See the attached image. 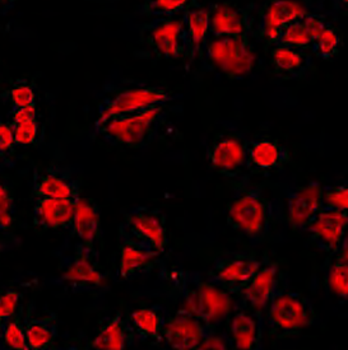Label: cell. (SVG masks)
Wrapping results in <instances>:
<instances>
[{
	"instance_id": "1",
	"label": "cell",
	"mask_w": 348,
	"mask_h": 350,
	"mask_svg": "<svg viewBox=\"0 0 348 350\" xmlns=\"http://www.w3.org/2000/svg\"><path fill=\"white\" fill-rule=\"evenodd\" d=\"M275 212V204L262 185L247 178L235 180L226 208V221L231 230L240 232L253 246H258L272 230Z\"/></svg>"
},
{
	"instance_id": "2",
	"label": "cell",
	"mask_w": 348,
	"mask_h": 350,
	"mask_svg": "<svg viewBox=\"0 0 348 350\" xmlns=\"http://www.w3.org/2000/svg\"><path fill=\"white\" fill-rule=\"evenodd\" d=\"M167 106H151L133 113L116 115L93 125L91 135L100 138L111 147L140 149L151 144L160 135L167 118Z\"/></svg>"
},
{
	"instance_id": "3",
	"label": "cell",
	"mask_w": 348,
	"mask_h": 350,
	"mask_svg": "<svg viewBox=\"0 0 348 350\" xmlns=\"http://www.w3.org/2000/svg\"><path fill=\"white\" fill-rule=\"evenodd\" d=\"M183 298L184 308L212 327L229 319L234 297L197 271H182L171 278Z\"/></svg>"
},
{
	"instance_id": "4",
	"label": "cell",
	"mask_w": 348,
	"mask_h": 350,
	"mask_svg": "<svg viewBox=\"0 0 348 350\" xmlns=\"http://www.w3.org/2000/svg\"><path fill=\"white\" fill-rule=\"evenodd\" d=\"M175 94L164 85L121 81L119 83L106 84L102 91L101 101L97 107V118L93 125L116 115L133 113L151 106L169 105L175 101Z\"/></svg>"
},
{
	"instance_id": "5",
	"label": "cell",
	"mask_w": 348,
	"mask_h": 350,
	"mask_svg": "<svg viewBox=\"0 0 348 350\" xmlns=\"http://www.w3.org/2000/svg\"><path fill=\"white\" fill-rule=\"evenodd\" d=\"M318 320V312L310 298L303 293L281 288L264 311L268 335L275 341L300 335Z\"/></svg>"
},
{
	"instance_id": "6",
	"label": "cell",
	"mask_w": 348,
	"mask_h": 350,
	"mask_svg": "<svg viewBox=\"0 0 348 350\" xmlns=\"http://www.w3.org/2000/svg\"><path fill=\"white\" fill-rule=\"evenodd\" d=\"M202 57L231 81L244 79L256 64L251 35L210 36Z\"/></svg>"
},
{
	"instance_id": "7",
	"label": "cell",
	"mask_w": 348,
	"mask_h": 350,
	"mask_svg": "<svg viewBox=\"0 0 348 350\" xmlns=\"http://www.w3.org/2000/svg\"><path fill=\"white\" fill-rule=\"evenodd\" d=\"M139 42L170 60L188 59V37L182 18H153L139 27Z\"/></svg>"
},
{
	"instance_id": "8",
	"label": "cell",
	"mask_w": 348,
	"mask_h": 350,
	"mask_svg": "<svg viewBox=\"0 0 348 350\" xmlns=\"http://www.w3.org/2000/svg\"><path fill=\"white\" fill-rule=\"evenodd\" d=\"M263 260L247 252H231L216 258L207 279L232 297H238L256 275Z\"/></svg>"
},
{
	"instance_id": "9",
	"label": "cell",
	"mask_w": 348,
	"mask_h": 350,
	"mask_svg": "<svg viewBox=\"0 0 348 350\" xmlns=\"http://www.w3.org/2000/svg\"><path fill=\"white\" fill-rule=\"evenodd\" d=\"M247 139L235 130H221L207 147L206 157L212 170L219 175L238 180L245 168Z\"/></svg>"
},
{
	"instance_id": "10",
	"label": "cell",
	"mask_w": 348,
	"mask_h": 350,
	"mask_svg": "<svg viewBox=\"0 0 348 350\" xmlns=\"http://www.w3.org/2000/svg\"><path fill=\"white\" fill-rule=\"evenodd\" d=\"M309 13L301 3L291 0H271L264 3L258 10L256 36L262 40L266 46H277L284 29L303 18Z\"/></svg>"
},
{
	"instance_id": "11",
	"label": "cell",
	"mask_w": 348,
	"mask_h": 350,
	"mask_svg": "<svg viewBox=\"0 0 348 350\" xmlns=\"http://www.w3.org/2000/svg\"><path fill=\"white\" fill-rule=\"evenodd\" d=\"M120 227L134 240L143 242L160 255L167 249V227L164 213L151 206H134L124 214Z\"/></svg>"
},
{
	"instance_id": "12",
	"label": "cell",
	"mask_w": 348,
	"mask_h": 350,
	"mask_svg": "<svg viewBox=\"0 0 348 350\" xmlns=\"http://www.w3.org/2000/svg\"><path fill=\"white\" fill-rule=\"evenodd\" d=\"M227 321L229 350L263 349L266 329L264 312L235 304Z\"/></svg>"
},
{
	"instance_id": "13",
	"label": "cell",
	"mask_w": 348,
	"mask_h": 350,
	"mask_svg": "<svg viewBox=\"0 0 348 350\" xmlns=\"http://www.w3.org/2000/svg\"><path fill=\"white\" fill-rule=\"evenodd\" d=\"M210 36L253 35L256 28L254 3L240 5L235 1L208 5Z\"/></svg>"
},
{
	"instance_id": "14",
	"label": "cell",
	"mask_w": 348,
	"mask_h": 350,
	"mask_svg": "<svg viewBox=\"0 0 348 350\" xmlns=\"http://www.w3.org/2000/svg\"><path fill=\"white\" fill-rule=\"evenodd\" d=\"M216 329L204 323L188 310L180 308L166 320L162 341L171 350H195Z\"/></svg>"
},
{
	"instance_id": "15",
	"label": "cell",
	"mask_w": 348,
	"mask_h": 350,
	"mask_svg": "<svg viewBox=\"0 0 348 350\" xmlns=\"http://www.w3.org/2000/svg\"><path fill=\"white\" fill-rule=\"evenodd\" d=\"M34 198H53L77 202L82 196V183L71 168L50 166L34 171L32 177Z\"/></svg>"
},
{
	"instance_id": "16",
	"label": "cell",
	"mask_w": 348,
	"mask_h": 350,
	"mask_svg": "<svg viewBox=\"0 0 348 350\" xmlns=\"http://www.w3.org/2000/svg\"><path fill=\"white\" fill-rule=\"evenodd\" d=\"M321 186L318 181L293 186L286 193V218L293 230L305 232L321 212Z\"/></svg>"
},
{
	"instance_id": "17",
	"label": "cell",
	"mask_w": 348,
	"mask_h": 350,
	"mask_svg": "<svg viewBox=\"0 0 348 350\" xmlns=\"http://www.w3.org/2000/svg\"><path fill=\"white\" fill-rule=\"evenodd\" d=\"M293 153L278 139L262 135L247 140L245 168L253 174H275L291 163Z\"/></svg>"
},
{
	"instance_id": "18",
	"label": "cell",
	"mask_w": 348,
	"mask_h": 350,
	"mask_svg": "<svg viewBox=\"0 0 348 350\" xmlns=\"http://www.w3.org/2000/svg\"><path fill=\"white\" fill-rule=\"evenodd\" d=\"M62 282L75 291L100 288L105 283V275L96 265V252L78 243L73 254L65 258L62 270Z\"/></svg>"
},
{
	"instance_id": "19",
	"label": "cell",
	"mask_w": 348,
	"mask_h": 350,
	"mask_svg": "<svg viewBox=\"0 0 348 350\" xmlns=\"http://www.w3.org/2000/svg\"><path fill=\"white\" fill-rule=\"evenodd\" d=\"M281 269L279 265L263 258V262L258 269L256 275L238 295V304L264 312L275 293L281 289Z\"/></svg>"
},
{
	"instance_id": "20",
	"label": "cell",
	"mask_w": 348,
	"mask_h": 350,
	"mask_svg": "<svg viewBox=\"0 0 348 350\" xmlns=\"http://www.w3.org/2000/svg\"><path fill=\"white\" fill-rule=\"evenodd\" d=\"M347 227L348 213L321 209L305 232L318 249L334 255L347 239Z\"/></svg>"
},
{
	"instance_id": "21",
	"label": "cell",
	"mask_w": 348,
	"mask_h": 350,
	"mask_svg": "<svg viewBox=\"0 0 348 350\" xmlns=\"http://www.w3.org/2000/svg\"><path fill=\"white\" fill-rule=\"evenodd\" d=\"M119 278L130 279L138 274H146L157 267L160 255L146 243L134 240L125 230L119 227Z\"/></svg>"
},
{
	"instance_id": "22",
	"label": "cell",
	"mask_w": 348,
	"mask_h": 350,
	"mask_svg": "<svg viewBox=\"0 0 348 350\" xmlns=\"http://www.w3.org/2000/svg\"><path fill=\"white\" fill-rule=\"evenodd\" d=\"M75 202L37 198L34 203V226L45 230H69L72 228Z\"/></svg>"
},
{
	"instance_id": "23",
	"label": "cell",
	"mask_w": 348,
	"mask_h": 350,
	"mask_svg": "<svg viewBox=\"0 0 348 350\" xmlns=\"http://www.w3.org/2000/svg\"><path fill=\"white\" fill-rule=\"evenodd\" d=\"M184 26L188 37V60L194 62L202 57L203 50L210 38V12L208 5L197 0H189L183 13Z\"/></svg>"
},
{
	"instance_id": "24",
	"label": "cell",
	"mask_w": 348,
	"mask_h": 350,
	"mask_svg": "<svg viewBox=\"0 0 348 350\" xmlns=\"http://www.w3.org/2000/svg\"><path fill=\"white\" fill-rule=\"evenodd\" d=\"M71 232L84 247L96 252V245L101 239V215L93 200L81 196L75 202Z\"/></svg>"
},
{
	"instance_id": "25",
	"label": "cell",
	"mask_w": 348,
	"mask_h": 350,
	"mask_svg": "<svg viewBox=\"0 0 348 350\" xmlns=\"http://www.w3.org/2000/svg\"><path fill=\"white\" fill-rule=\"evenodd\" d=\"M136 340V335L129 325L128 319L116 312L106 319L90 341V350H127Z\"/></svg>"
},
{
	"instance_id": "26",
	"label": "cell",
	"mask_w": 348,
	"mask_h": 350,
	"mask_svg": "<svg viewBox=\"0 0 348 350\" xmlns=\"http://www.w3.org/2000/svg\"><path fill=\"white\" fill-rule=\"evenodd\" d=\"M271 65L275 77L284 81H299L312 72L314 59L310 53L291 47L271 49Z\"/></svg>"
},
{
	"instance_id": "27",
	"label": "cell",
	"mask_w": 348,
	"mask_h": 350,
	"mask_svg": "<svg viewBox=\"0 0 348 350\" xmlns=\"http://www.w3.org/2000/svg\"><path fill=\"white\" fill-rule=\"evenodd\" d=\"M328 23L330 22L325 16L309 12L305 17L284 29L277 46L291 47L310 53L314 40Z\"/></svg>"
},
{
	"instance_id": "28",
	"label": "cell",
	"mask_w": 348,
	"mask_h": 350,
	"mask_svg": "<svg viewBox=\"0 0 348 350\" xmlns=\"http://www.w3.org/2000/svg\"><path fill=\"white\" fill-rule=\"evenodd\" d=\"M169 314L161 304L140 307L129 314L130 327L136 339L160 344L162 342V332Z\"/></svg>"
},
{
	"instance_id": "29",
	"label": "cell",
	"mask_w": 348,
	"mask_h": 350,
	"mask_svg": "<svg viewBox=\"0 0 348 350\" xmlns=\"http://www.w3.org/2000/svg\"><path fill=\"white\" fill-rule=\"evenodd\" d=\"M26 340L29 350H58V319L55 314H49L38 319L23 320Z\"/></svg>"
},
{
	"instance_id": "30",
	"label": "cell",
	"mask_w": 348,
	"mask_h": 350,
	"mask_svg": "<svg viewBox=\"0 0 348 350\" xmlns=\"http://www.w3.org/2000/svg\"><path fill=\"white\" fill-rule=\"evenodd\" d=\"M327 269V286L339 299H348V237L343 241L338 251Z\"/></svg>"
},
{
	"instance_id": "31",
	"label": "cell",
	"mask_w": 348,
	"mask_h": 350,
	"mask_svg": "<svg viewBox=\"0 0 348 350\" xmlns=\"http://www.w3.org/2000/svg\"><path fill=\"white\" fill-rule=\"evenodd\" d=\"M342 44L340 32L332 23H328L314 40L310 47V54L321 60H332L338 55Z\"/></svg>"
},
{
	"instance_id": "32",
	"label": "cell",
	"mask_w": 348,
	"mask_h": 350,
	"mask_svg": "<svg viewBox=\"0 0 348 350\" xmlns=\"http://www.w3.org/2000/svg\"><path fill=\"white\" fill-rule=\"evenodd\" d=\"M189 0H147L138 8L143 17L152 18H175L176 14L184 13Z\"/></svg>"
},
{
	"instance_id": "33",
	"label": "cell",
	"mask_w": 348,
	"mask_h": 350,
	"mask_svg": "<svg viewBox=\"0 0 348 350\" xmlns=\"http://www.w3.org/2000/svg\"><path fill=\"white\" fill-rule=\"evenodd\" d=\"M0 350H29L23 320L19 316L3 323L0 329Z\"/></svg>"
},
{
	"instance_id": "34",
	"label": "cell",
	"mask_w": 348,
	"mask_h": 350,
	"mask_svg": "<svg viewBox=\"0 0 348 350\" xmlns=\"http://www.w3.org/2000/svg\"><path fill=\"white\" fill-rule=\"evenodd\" d=\"M3 97L10 102L12 110L36 106V93L34 85L25 79H18Z\"/></svg>"
},
{
	"instance_id": "35",
	"label": "cell",
	"mask_w": 348,
	"mask_h": 350,
	"mask_svg": "<svg viewBox=\"0 0 348 350\" xmlns=\"http://www.w3.org/2000/svg\"><path fill=\"white\" fill-rule=\"evenodd\" d=\"M323 209L348 213L347 184L321 186Z\"/></svg>"
},
{
	"instance_id": "36",
	"label": "cell",
	"mask_w": 348,
	"mask_h": 350,
	"mask_svg": "<svg viewBox=\"0 0 348 350\" xmlns=\"http://www.w3.org/2000/svg\"><path fill=\"white\" fill-rule=\"evenodd\" d=\"M14 196L12 189L0 180V230H8L12 228L14 221Z\"/></svg>"
},
{
	"instance_id": "37",
	"label": "cell",
	"mask_w": 348,
	"mask_h": 350,
	"mask_svg": "<svg viewBox=\"0 0 348 350\" xmlns=\"http://www.w3.org/2000/svg\"><path fill=\"white\" fill-rule=\"evenodd\" d=\"M14 133L16 147L34 146L40 137V122L37 120L27 121L18 125H12Z\"/></svg>"
},
{
	"instance_id": "38",
	"label": "cell",
	"mask_w": 348,
	"mask_h": 350,
	"mask_svg": "<svg viewBox=\"0 0 348 350\" xmlns=\"http://www.w3.org/2000/svg\"><path fill=\"white\" fill-rule=\"evenodd\" d=\"M22 295L17 291H7L0 295V319L7 321L12 317L18 316L19 304Z\"/></svg>"
},
{
	"instance_id": "39",
	"label": "cell",
	"mask_w": 348,
	"mask_h": 350,
	"mask_svg": "<svg viewBox=\"0 0 348 350\" xmlns=\"http://www.w3.org/2000/svg\"><path fill=\"white\" fill-rule=\"evenodd\" d=\"M16 149L14 133L10 121L0 120V158H8Z\"/></svg>"
},
{
	"instance_id": "40",
	"label": "cell",
	"mask_w": 348,
	"mask_h": 350,
	"mask_svg": "<svg viewBox=\"0 0 348 350\" xmlns=\"http://www.w3.org/2000/svg\"><path fill=\"white\" fill-rule=\"evenodd\" d=\"M195 350H229V347L227 339L214 330L204 338Z\"/></svg>"
},
{
	"instance_id": "41",
	"label": "cell",
	"mask_w": 348,
	"mask_h": 350,
	"mask_svg": "<svg viewBox=\"0 0 348 350\" xmlns=\"http://www.w3.org/2000/svg\"><path fill=\"white\" fill-rule=\"evenodd\" d=\"M10 124L12 125H18L27 121L37 120V107L31 106V107H25V109H17V110H10Z\"/></svg>"
},
{
	"instance_id": "42",
	"label": "cell",
	"mask_w": 348,
	"mask_h": 350,
	"mask_svg": "<svg viewBox=\"0 0 348 350\" xmlns=\"http://www.w3.org/2000/svg\"><path fill=\"white\" fill-rule=\"evenodd\" d=\"M62 350H81L77 345H68V347H65Z\"/></svg>"
},
{
	"instance_id": "43",
	"label": "cell",
	"mask_w": 348,
	"mask_h": 350,
	"mask_svg": "<svg viewBox=\"0 0 348 350\" xmlns=\"http://www.w3.org/2000/svg\"><path fill=\"white\" fill-rule=\"evenodd\" d=\"M4 249H5V245H4L3 242H0V252H1V251H4Z\"/></svg>"
},
{
	"instance_id": "44",
	"label": "cell",
	"mask_w": 348,
	"mask_h": 350,
	"mask_svg": "<svg viewBox=\"0 0 348 350\" xmlns=\"http://www.w3.org/2000/svg\"><path fill=\"white\" fill-rule=\"evenodd\" d=\"M3 323H4V321L0 319V329H1V326H3Z\"/></svg>"
}]
</instances>
